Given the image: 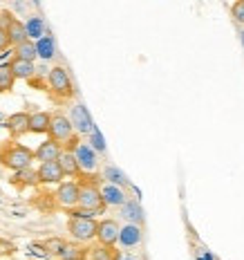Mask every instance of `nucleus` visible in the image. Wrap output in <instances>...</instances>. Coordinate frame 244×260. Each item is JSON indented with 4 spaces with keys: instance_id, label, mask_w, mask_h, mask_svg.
I'll return each mask as SVG.
<instances>
[{
    "instance_id": "f257e3e1",
    "label": "nucleus",
    "mask_w": 244,
    "mask_h": 260,
    "mask_svg": "<svg viewBox=\"0 0 244 260\" xmlns=\"http://www.w3.org/2000/svg\"><path fill=\"white\" fill-rule=\"evenodd\" d=\"M34 161V150L27 148V146L18 144L16 139H9V142L0 144V164L9 171H20L31 166Z\"/></svg>"
},
{
    "instance_id": "f03ea898",
    "label": "nucleus",
    "mask_w": 244,
    "mask_h": 260,
    "mask_svg": "<svg viewBox=\"0 0 244 260\" xmlns=\"http://www.w3.org/2000/svg\"><path fill=\"white\" fill-rule=\"evenodd\" d=\"M77 180L81 184L77 207L79 209H85V211H92L94 215H101L103 211H106V204H103L101 188H99V182H96L99 177H88L85 173H81Z\"/></svg>"
},
{
    "instance_id": "7ed1b4c3",
    "label": "nucleus",
    "mask_w": 244,
    "mask_h": 260,
    "mask_svg": "<svg viewBox=\"0 0 244 260\" xmlns=\"http://www.w3.org/2000/svg\"><path fill=\"white\" fill-rule=\"evenodd\" d=\"M47 88L56 101H67L74 96V83L63 65H56L47 72Z\"/></svg>"
},
{
    "instance_id": "20e7f679",
    "label": "nucleus",
    "mask_w": 244,
    "mask_h": 260,
    "mask_svg": "<svg viewBox=\"0 0 244 260\" xmlns=\"http://www.w3.org/2000/svg\"><path fill=\"white\" fill-rule=\"evenodd\" d=\"M67 231L77 242H90L96 238V218H81V215H69Z\"/></svg>"
},
{
    "instance_id": "39448f33",
    "label": "nucleus",
    "mask_w": 244,
    "mask_h": 260,
    "mask_svg": "<svg viewBox=\"0 0 244 260\" xmlns=\"http://www.w3.org/2000/svg\"><path fill=\"white\" fill-rule=\"evenodd\" d=\"M47 135H50L54 142L65 144L74 135V126L69 123V119L65 117L63 112H54L52 121H50V128H47Z\"/></svg>"
},
{
    "instance_id": "423d86ee",
    "label": "nucleus",
    "mask_w": 244,
    "mask_h": 260,
    "mask_svg": "<svg viewBox=\"0 0 244 260\" xmlns=\"http://www.w3.org/2000/svg\"><path fill=\"white\" fill-rule=\"evenodd\" d=\"M79 191H81L79 180L61 182L56 193H54V200H56V204H61L63 209H72V207H77V202H79Z\"/></svg>"
},
{
    "instance_id": "0eeeda50",
    "label": "nucleus",
    "mask_w": 244,
    "mask_h": 260,
    "mask_svg": "<svg viewBox=\"0 0 244 260\" xmlns=\"http://www.w3.org/2000/svg\"><path fill=\"white\" fill-rule=\"evenodd\" d=\"M69 123L74 126V133L77 135H90L92 130H94V123H92V117L88 112V108L85 106H74L72 110H69Z\"/></svg>"
},
{
    "instance_id": "6e6552de",
    "label": "nucleus",
    "mask_w": 244,
    "mask_h": 260,
    "mask_svg": "<svg viewBox=\"0 0 244 260\" xmlns=\"http://www.w3.org/2000/svg\"><path fill=\"white\" fill-rule=\"evenodd\" d=\"M72 153H74V157H77V161H79V166H81L83 173H94L96 171V166H99V153H96L90 144L79 142V146L72 150Z\"/></svg>"
},
{
    "instance_id": "1a4fd4ad",
    "label": "nucleus",
    "mask_w": 244,
    "mask_h": 260,
    "mask_svg": "<svg viewBox=\"0 0 244 260\" xmlns=\"http://www.w3.org/2000/svg\"><path fill=\"white\" fill-rule=\"evenodd\" d=\"M119 222L112 220V218H106V220H99L96 222V240L101 245H117L119 240Z\"/></svg>"
},
{
    "instance_id": "9d476101",
    "label": "nucleus",
    "mask_w": 244,
    "mask_h": 260,
    "mask_svg": "<svg viewBox=\"0 0 244 260\" xmlns=\"http://www.w3.org/2000/svg\"><path fill=\"white\" fill-rule=\"evenodd\" d=\"M39 184H61L65 180L61 166H58V161H41L39 166Z\"/></svg>"
},
{
    "instance_id": "9b49d317",
    "label": "nucleus",
    "mask_w": 244,
    "mask_h": 260,
    "mask_svg": "<svg viewBox=\"0 0 244 260\" xmlns=\"http://www.w3.org/2000/svg\"><path fill=\"white\" fill-rule=\"evenodd\" d=\"M5 128L9 130L12 139H18L29 133V112H14L12 117L5 121Z\"/></svg>"
},
{
    "instance_id": "f8f14e48",
    "label": "nucleus",
    "mask_w": 244,
    "mask_h": 260,
    "mask_svg": "<svg viewBox=\"0 0 244 260\" xmlns=\"http://www.w3.org/2000/svg\"><path fill=\"white\" fill-rule=\"evenodd\" d=\"M101 188V198H103V204L106 207H121L123 202L128 200V195H126V188H121V186H117V184H110V182H106Z\"/></svg>"
},
{
    "instance_id": "ddd939ff",
    "label": "nucleus",
    "mask_w": 244,
    "mask_h": 260,
    "mask_svg": "<svg viewBox=\"0 0 244 260\" xmlns=\"http://www.w3.org/2000/svg\"><path fill=\"white\" fill-rule=\"evenodd\" d=\"M142 224H132V222H128L126 226H121L119 229V245L121 247H126V249H132V247H137L139 242H142Z\"/></svg>"
},
{
    "instance_id": "4468645a",
    "label": "nucleus",
    "mask_w": 244,
    "mask_h": 260,
    "mask_svg": "<svg viewBox=\"0 0 244 260\" xmlns=\"http://www.w3.org/2000/svg\"><path fill=\"white\" fill-rule=\"evenodd\" d=\"M63 153V144L54 142L52 137H47L43 144H39V148L34 150V159L39 161H54L58 159V155Z\"/></svg>"
},
{
    "instance_id": "2eb2a0df",
    "label": "nucleus",
    "mask_w": 244,
    "mask_h": 260,
    "mask_svg": "<svg viewBox=\"0 0 244 260\" xmlns=\"http://www.w3.org/2000/svg\"><path fill=\"white\" fill-rule=\"evenodd\" d=\"M3 29L7 31V36H9V45H18V43L27 41L25 23H20V20H18V18H14V16H9L7 23L3 25Z\"/></svg>"
},
{
    "instance_id": "dca6fc26",
    "label": "nucleus",
    "mask_w": 244,
    "mask_h": 260,
    "mask_svg": "<svg viewBox=\"0 0 244 260\" xmlns=\"http://www.w3.org/2000/svg\"><path fill=\"white\" fill-rule=\"evenodd\" d=\"M12 184L18 188V191H23V188H27V186H39V173L31 169V166L20 169V171H14Z\"/></svg>"
},
{
    "instance_id": "f3484780",
    "label": "nucleus",
    "mask_w": 244,
    "mask_h": 260,
    "mask_svg": "<svg viewBox=\"0 0 244 260\" xmlns=\"http://www.w3.org/2000/svg\"><path fill=\"white\" fill-rule=\"evenodd\" d=\"M7 68H9V72H12L16 79L31 81V79H34V74H36V65H34V61H23V58H16V56H14V61L9 63Z\"/></svg>"
},
{
    "instance_id": "a211bd4d",
    "label": "nucleus",
    "mask_w": 244,
    "mask_h": 260,
    "mask_svg": "<svg viewBox=\"0 0 244 260\" xmlns=\"http://www.w3.org/2000/svg\"><path fill=\"white\" fill-rule=\"evenodd\" d=\"M56 161H58V166H61L65 177H74V180H77L81 173H83L79 166V161H77V157H74V153H69V150H63Z\"/></svg>"
},
{
    "instance_id": "6ab92c4d",
    "label": "nucleus",
    "mask_w": 244,
    "mask_h": 260,
    "mask_svg": "<svg viewBox=\"0 0 244 260\" xmlns=\"http://www.w3.org/2000/svg\"><path fill=\"white\" fill-rule=\"evenodd\" d=\"M119 256H121V251L115 245H101V242L90 247L88 251V260H119Z\"/></svg>"
},
{
    "instance_id": "aec40b11",
    "label": "nucleus",
    "mask_w": 244,
    "mask_h": 260,
    "mask_svg": "<svg viewBox=\"0 0 244 260\" xmlns=\"http://www.w3.org/2000/svg\"><path fill=\"white\" fill-rule=\"evenodd\" d=\"M52 115L50 112H29V133L34 135H47V128H50Z\"/></svg>"
},
{
    "instance_id": "412c9836",
    "label": "nucleus",
    "mask_w": 244,
    "mask_h": 260,
    "mask_svg": "<svg viewBox=\"0 0 244 260\" xmlns=\"http://www.w3.org/2000/svg\"><path fill=\"white\" fill-rule=\"evenodd\" d=\"M121 215L128 222H132V224H142L144 222V211L139 207L137 200H126V202L121 204Z\"/></svg>"
},
{
    "instance_id": "4be33fe9",
    "label": "nucleus",
    "mask_w": 244,
    "mask_h": 260,
    "mask_svg": "<svg viewBox=\"0 0 244 260\" xmlns=\"http://www.w3.org/2000/svg\"><path fill=\"white\" fill-rule=\"evenodd\" d=\"M36 43V54L43 58V61H50V58H54V54H56V43H54V39L50 34H43Z\"/></svg>"
},
{
    "instance_id": "5701e85b",
    "label": "nucleus",
    "mask_w": 244,
    "mask_h": 260,
    "mask_svg": "<svg viewBox=\"0 0 244 260\" xmlns=\"http://www.w3.org/2000/svg\"><path fill=\"white\" fill-rule=\"evenodd\" d=\"M14 54H16V58H23V61H36V58H39V54H36V43L31 39L14 45Z\"/></svg>"
},
{
    "instance_id": "b1692460",
    "label": "nucleus",
    "mask_w": 244,
    "mask_h": 260,
    "mask_svg": "<svg viewBox=\"0 0 244 260\" xmlns=\"http://www.w3.org/2000/svg\"><path fill=\"white\" fill-rule=\"evenodd\" d=\"M25 29H27V39L31 41H39L43 34H45V20L41 16H29L25 23Z\"/></svg>"
},
{
    "instance_id": "393cba45",
    "label": "nucleus",
    "mask_w": 244,
    "mask_h": 260,
    "mask_svg": "<svg viewBox=\"0 0 244 260\" xmlns=\"http://www.w3.org/2000/svg\"><path fill=\"white\" fill-rule=\"evenodd\" d=\"M103 180L110 182V184H117V186H121V188L130 186L126 173H123L121 169H117V166H106V169H103Z\"/></svg>"
},
{
    "instance_id": "a878e982",
    "label": "nucleus",
    "mask_w": 244,
    "mask_h": 260,
    "mask_svg": "<svg viewBox=\"0 0 244 260\" xmlns=\"http://www.w3.org/2000/svg\"><path fill=\"white\" fill-rule=\"evenodd\" d=\"M88 251L90 247H81V245H65V249L61 251L58 260H88Z\"/></svg>"
},
{
    "instance_id": "bb28decb",
    "label": "nucleus",
    "mask_w": 244,
    "mask_h": 260,
    "mask_svg": "<svg viewBox=\"0 0 244 260\" xmlns=\"http://www.w3.org/2000/svg\"><path fill=\"white\" fill-rule=\"evenodd\" d=\"M16 83V77L9 72V68H0V94L3 92H12Z\"/></svg>"
},
{
    "instance_id": "cd10ccee",
    "label": "nucleus",
    "mask_w": 244,
    "mask_h": 260,
    "mask_svg": "<svg viewBox=\"0 0 244 260\" xmlns=\"http://www.w3.org/2000/svg\"><path fill=\"white\" fill-rule=\"evenodd\" d=\"M65 245H67V242L61 240V238H52V240H45V245H43V247H45L47 253H52V256L58 258V256H61V251L65 249Z\"/></svg>"
},
{
    "instance_id": "c85d7f7f",
    "label": "nucleus",
    "mask_w": 244,
    "mask_h": 260,
    "mask_svg": "<svg viewBox=\"0 0 244 260\" xmlns=\"http://www.w3.org/2000/svg\"><path fill=\"white\" fill-rule=\"evenodd\" d=\"M90 146L96 150V153H106V142H103V135L96 128L90 133Z\"/></svg>"
},
{
    "instance_id": "c756f323",
    "label": "nucleus",
    "mask_w": 244,
    "mask_h": 260,
    "mask_svg": "<svg viewBox=\"0 0 244 260\" xmlns=\"http://www.w3.org/2000/svg\"><path fill=\"white\" fill-rule=\"evenodd\" d=\"M231 18L235 20L237 25H244V3L242 0H235L231 7Z\"/></svg>"
},
{
    "instance_id": "7c9ffc66",
    "label": "nucleus",
    "mask_w": 244,
    "mask_h": 260,
    "mask_svg": "<svg viewBox=\"0 0 244 260\" xmlns=\"http://www.w3.org/2000/svg\"><path fill=\"white\" fill-rule=\"evenodd\" d=\"M9 47V36H7V31L0 27V52H5Z\"/></svg>"
},
{
    "instance_id": "2f4dec72",
    "label": "nucleus",
    "mask_w": 244,
    "mask_h": 260,
    "mask_svg": "<svg viewBox=\"0 0 244 260\" xmlns=\"http://www.w3.org/2000/svg\"><path fill=\"white\" fill-rule=\"evenodd\" d=\"M119 260H134L132 256H119Z\"/></svg>"
},
{
    "instance_id": "473e14b6",
    "label": "nucleus",
    "mask_w": 244,
    "mask_h": 260,
    "mask_svg": "<svg viewBox=\"0 0 244 260\" xmlns=\"http://www.w3.org/2000/svg\"><path fill=\"white\" fill-rule=\"evenodd\" d=\"M242 45H244V31H242Z\"/></svg>"
},
{
    "instance_id": "72a5a7b5",
    "label": "nucleus",
    "mask_w": 244,
    "mask_h": 260,
    "mask_svg": "<svg viewBox=\"0 0 244 260\" xmlns=\"http://www.w3.org/2000/svg\"><path fill=\"white\" fill-rule=\"evenodd\" d=\"M242 3H244V0H242Z\"/></svg>"
}]
</instances>
